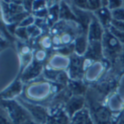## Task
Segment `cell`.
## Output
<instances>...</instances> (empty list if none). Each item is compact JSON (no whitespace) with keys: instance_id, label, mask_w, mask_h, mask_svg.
I'll use <instances>...</instances> for the list:
<instances>
[{"instance_id":"10","label":"cell","mask_w":124,"mask_h":124,"mask_svg":"<svg viewBox=\"0 0 124 124\" xmlns=\"http://www.w3.org/2000/svg\"><path fill=\"white\" fill-rule=\"evenodd\" d=\"M73 124H91V122L88 120L87 114H85L84 112H82L76 115Z\"/></svg>"},{"instance_id":"19","label":"cell","mask_w":124,"mask_h":124,"mask_svg":"<svg viewBox=\"0 0 124 124\" xmlns=\"http://www.w3.org/2000/svg\"><path fill=\"white\" fill-rule=\"evenodd\" d=\"M100 6L99 2L97 1H88L87 2V6L86 8L91 9V10H95L99 8Z\"/></svg>"},{"instance_id":"20","label":"cell","mask_w":124,"mask_h":124,"mask_svg":"<svg viewBox=\"0 0 124 124\" xmlns=\"http://www.w3.org/2000/svg\"><path fill=\"white\" fill-rule=\"evenodd\" d=\"M113 25L117 28L120 31H124V22L123 21H114L112 22Z\"/></svg>"},{"instance_id":"17","label":"cell","mask_w":124,"mask_h":124,"mask_svg":"<svg viewBox=\"0 0 124 124\" xmlns=\"http://www.w3.org/2000/svg\"><path fill=\"white\" fill-rule=\"evenodd\" d=\"M112 15L115 17V18H116L117 20L124 21V10H123V9L115 10L113 12Z\"/></svg>"},{"instance_id":"11","label":"cell","mask_w":124,"mask_h":124,"mask_svg":"<svg viewBox=\"0 0 124 124\" xmlns=\"http://www.w3.org/2000/svg\"><path fill=\"white\" fill-rule=\"evenodd\" d=\"M21 83L19 82H16V83H14L12 85V87L8 91L5 92V96H8V97L13 96L21 91Z\"/></svg>"},{"instance_id":"21","label":"cell","mask_w":124,"mask_h":124,"mask_svg":"<svg viewBox=\"0 0 124 124\" xmlns=\"http://www.w3.org/2000/svg\"><path fill=\"white\" fill-rule=\"evenodd\" d=\"M17 34H18L20 37H24V38H26V31H25V29H19L18 31H17Z\"/></svg>"},{"instance_id":"8","label":"cell","mask_w":124,"mask_h":124,"mask_svg":"<svg viewBox=\"0 0 124 124\" xmlns=\"http://www.w3.org/2000/svg\"><path fill=\"white\" fill-rule=\"evenodd\" d=\"M83 105V99L80 97L72 99L68 104V109L70 114L74 113L76 110L80 109Z\"/></svg>"},{"instance_id":"6","label":"cell","mask_w":124,"mask_h":124,"mask_svg":"<svg viewBox=\"0 0 124 124\" xmlns=\"http://www.w3.org/2000/svg\"><path fill=\"white\" fill-rule=\"evenodd\" d=\"M26 106L31 112V113L34 116V117H36L39 122H42V123L45 122L46 113L42 107H38V106L31 105V104H26Z\"/></svg>"},{"instance_id":"22","label":"cell","mask_w":124,"mask_h":124,"mask_svg":"<svg viewBox=\"0 0 124 124\" xmlns=\"http://www.w3.org/2000/svg\"><path fill=\"white\" fill-rule=\"evenodd\" d=\"M120 5V2L119 1H113L110 2V8H116Z\"/></svg>"},{"instance_id":"15","label":"cell","mask_w":124,"mask_h":124,"mask_svg":"<svg viewBox=\"0 0 124 124\" xmlns=\"http://www.w3.org/2000/svg\"><path fill=\"white\" fill-rule=\"evenodd\" d=\"M67 122V119L65 115L63 114H60L55 117L51 121L50 124H66Z\"/></svg>"},{"instance_id":"9","label":"cell","mask_w":124,"mask_h":124,"mask_svg":"<svg viewBox=\"0 0 124 124\" xmlns=\"http://www.w3.org/2000/svg\"><path fill=\"white\" fill-rule=\"evenodd\" d=\"M75 13H76V16H78V21L81 23L83 28L85 29H86L87 27H88V22H89L88 16L84 12L80 11V10H75Z\"/></svg>"},{"instance_id":"12","label":"cell","mask_w":124,"mask_h":124,"mask_svg":"<svg viewBox=\"0 0 124 124\" xmlns=\"http://www.w3.org/2000/svg\"><path fill=\"white\" fill-rule=\"evenodd\" d=\"M76 50L79 54H82L85 52L86 47L85 39L83 37L79 38L76 42Z\"/></svg>"},{"instance_id":"16","label":"cell","mask_w":124,"mask_h":124,"mask_svg":"<svg viewBox=\"0 0 124 124\" xmlns=\"http://www.w3.org/2000/svg\"><path fill=\"white\" fill-rule=\"evenodd\" d=\"M72 90L76 93H82L85 91V88L82 85H80L78 83H73L72 84Z\"/></svg>"},{"instance_id":"7","label":"cell","mask_w":124,"mask_h":124,"mask_svg":"<svg viewBox=\"0 0 124 124\" xmlns=\"http://www.w3.org/2000/svg\"><path fill=\"white\" fill-rule=\"evenodd\" d=\"M101 34L102 30L99 23L96 21H94L90 28V39L92 41L99 39L101 37Z\"/></svg>"},{"instance_id":"5","label":"cell","mask_w":124,"mask_h":124,"mask_svg":"<svg viewBox=\"0 0 124 124\" xmlns=\"http://www.w3.org/2000/svg\"><path fill=\"white\" fill-rule=\"evenodd\" d=\"M42 64L39 63H34L24 73V75H23V79H24L25 80H29L31 79L36 76H37L39 72L42 71Z\"/></svg>"},{"instance_id":"4","label":"cell","mask_w":124,"mask_h":124,"mask_svg":"<svg viewBox=\"0 0 124 124\" xmlns=\"http://www.w3.org/2000/svg\"><path fill=\"white\" fill-rule=\"evenodd\" d=\"M82 65L83 62L81 59L78 56H73L71 60V66H70V72L73 78L78 77L81 75L82 70Z\"/></svg>"},{"instance_id":"18","label":"cell","mask_w":124,"mask_h":124,"mask_svg":"<svg viewBox=\"0 0 124 124\" xmlns=\"http://www.w3.org/2000/svg\"><path fill=\"white\" fill-rule=\"evenodd\" d=\"M111 31H112V34L113 35H115V37H117L121 42H124V33L123 32H121L118 30H116L115 28H112Z\"/></svg>"},{"instance_id":"1","label":"cell","mask_w":124,"mask_h":124,"mask_svg":"<svg viewBox=\"0 0 124 124\" xmlns=\"http://www.w3.org/2000/svg\"><path fill=\"white\" fill-rule=\"evenodd\" d=\"M104 47H105L107 53H109V55L112 56L113 55L118 53L120 50V46L116 37H114L113 35L110 34L109 33H107L104 35Z\"/></svg>"},{"instance_id":"2","label":"cell","mask_w":124,"mask_h":124,"mask_svg":"<svg viewBox=\"0 0 124 124\" xmlns=\"http://www.w3.org/2000/svg\"><path fill=\"white\" fill-rule=\"evenodd\" d=\"M5 106L9 108V110L10 112V114L13 117V118L17 121L20 122L23 120L25 118H26V115L24 112V111L15 102L13 101H5Z\"/></svg>"},{"instance_id":"14","label":"cell","mask_w":124,"mask_h":124,"mask_svg":"<svg viewBox=\"0 0 124 124\" xmlns=\"http://www.w3.org/2000/svg\"><path fill=\"white\" fill-rule=\"evenodd\" d=\"M99 16L101 21V22L103 23V24H106L108 21L109 20V13L108 12V10L107 9H101L100 10H99Z\"/></svg>"},{"instance_id":"3","label":"cell","mask_w":124,"mask_h":124,"mask_svg":"<svg viewBox=\"0 0 124 124\" xmlns=\"http://www.w3.org/2000/svg\"><path fill=\"white\" fill-rule=\"evenodd\" d=\"M87 57L91 58L93 59H99L101 57V49L100 43L96 41L93 40L91 42L88 53L86 54Z\"/></svg>"},{"instance_id":"13","label":"cell","mask_w":124,"mask_h":124,"mask_svg":"<svg viewBox=\"0 0 124 124\" xmlns=\"http://www.w3.org/2000/svg\"><path fill=\"white\" fill-rule=\"evenodd\" d=\"M61 17L69 18V19L70 18V19H76V18H75V16L71 13V12L69 10V8H67V6L64 4L62 5V7H61Z\"/></svg>"}]
</instances>
